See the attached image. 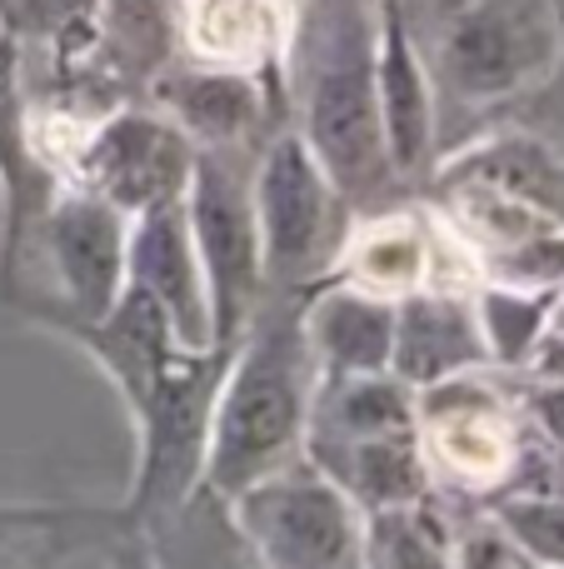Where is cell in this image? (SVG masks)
<instances>
[{"mask_svg": "<svg viewBox=\"0 0 564 569\" xmlns=\"http://www.w3.org/2000/svg\"><path fill=\"white\" fill-rule=\"evenodd\" d=\"M310 345L300 315H270L245 345H230L215 405H210V445L200 480L215 495H235L250 480L280 470L300 455L310 410Z\"/></svg>", "mask_w": 564, "mask_h": 569, "instance_id": "6da1fadb", "label": "cell"}, {"mask_svg": "<svg viewBox=\"0 0 564 569\" xmlns=\"http://www.w3.org/2000/svg\"><path fill=\"white\" fill-rule=\"evenodd\" d=\"M420 56L455 96L505 100L560 66V0H430Z\"/></svg>", "mask_w": 564, "mask_h": 569, "instance_id": "7a4b0ae2", "label": "cell"}, {"mask_svg": "<svg viewBox=\"0 0 564 569\" xmlns=\"http://www.w3.org/2000/svg\"><path fill=\"white\" fill-rule=\"evenodd\" d=\"M230 520L255 560L275 569L360 565L365 515L330 475H320L300 455L230 495Z\"/></svg>", "mask_w": 564, "mask_h": 569, "instance_id": "3957f363", "label": "cell"}, {"mask_svg": "<svg viewBox=\"0 0 564 569\" xmlns=\"http://www.w3.org/2000/svg\"><path fill=\"white\" fill-rule=\"evenodd\" d=\"M225 360H230V345L175 350V360L155 380L150 400L135 410L140 470H135V495H130V515L155 520L160 510H175L195 490L200 475H205L210 405H215Z\"/></svg>", "mask_w": 564, "mask_h": 569, "instance_id": "277c9868", "label": "cell"}, {"mask_svg": "<svg viewBox=\"0 0 564 569\" xmlns=\"http://www.w3.org/2000/svg\"><path fill=\"white\" fill-rule=\"evenodd\" d=\"M185 220H190L200 270H205L215 345H235L245 335V325L260 315L265 266H260L255 200L245 196L240 176L215 150L195 146V170H190V186H185Z\"/></svg>", "mask_w": 564, "mask_h": 569, "instance_id": "5b68a950", "label": "cell"}, {"mask_svg": "<svg viewBox=\"0 0 564 569\" xmlns=\"http://www.w3.org/2000/svg\"><path fill=\"white\" fill-rule=\"evenodd\" d=\"M255 230H260V266L265 280H300L310 270H320L335 256L340 240V196L330 186V176L320 170L315 150L305 146V136H280L265 146L255 180Z\"/></svg>", "mask_w": 564, "mask_h": 569, "instance_id": "8992f818", "label": "cell"}, {"mask_svg": "<svg viewBox=\"0 0 564 569\" xmlns=\"http://www.w3.org/2000/svg\"><path fill=\"white\" fill-rule=\"evenodd\" d=\"M305 146L315 150L320 170L340 196H365L385 186L390 150L375 100V50L360 30H350L345 46L320 66L305 100Z\"/></svg>", "mask_w": 564, "mask_h": 569, "instance_id": "52a82bcc", "label": "cell"}, {"mask_svg": "<svg viewBox=\"0 0 564 569\" xmlns=\"http://www.w3.org/2000/svg\"><path fill=\"white\" fill-rule=\"evenodd\" d=\"M85 170L100 200H110L120 216H140V210L185 200L195 146L155 116H115L90 140Z\"/></svg>", "mask_w": 564, "mask_h": 569, "instance_id": "ba28073f", "label": "cell"}, {"mask_svg": "<svg viewBox=\"0 0 564 569\" xmlns=\"http://www.w3.org/2000/svg\"><path fill=\"white\" fill-rule=\"evenodd\" d=\"M125 280H135L140 290L160 300L180 350H210L215 345L205 270H200L195 240H190L185 200L140 210L135 230L125 236Z\"/></svg>", "mask_w": 564, "mask_h": 569, "instance_id": "9c48e42d", "label": "cell"}, {"mask_svg": "<svg viewBox=\"0 0 564 569\" xmlns=\"http://www.w3.org/2000/svg\"><path fill=\"white\" fill-rule=\"evenodd\" d=\"M46 250L70 295V325H95L125 290V216L100 196H70L40 216Z\"/></svg>", "mask_w": 564, "mask_h": 569, "instance_id": "30bf717a", "label": "cell"}, {"mask_svg": "<svg viewBox=\"0 0 564 569\" xmlns=\"http://www.w3.org/2000/svg\"><path fill=\"white\" fill-rule=\"evenodd\" d=\"M490 360L480 315L465 300L415 290L395 305V340H390V370L410 390H435L455 375Z\"/></svg>", "mask_w": 564, "mask_h": 569, "instance_id": "8fae6325", "label": "cell"}, {"mask_svg": "<svg viewBox=\"0 0 564 569\" xmlns=\"http://www.w3.org/2000/svg\"><path fill=\"white\" fill-rule=\"evenodd\" d=\"M75 335L110 370V380L120 385L130 415L150 400L155 380L165 375V365L175 360V350H180L160 300L150 290H140L135 280H125V290L115 295V305H110L95 325H75Z\"/></svg>", "mask_w": 564, "mask_h": 569, "instance_id": "7c38bea8", "label": "cell"}, {"mask_svg": "<svg viewBox=\"0 0 564 569\" xmlns=\"http://www.w3.org/2000/svg\"><path fill=\"white\" fill-rule=\"evenodd\" d=\"M375 100L385 150L395 170H415L435 136V106H430V70L415 36L405 26V0L380 10V46H375Z\"/></svg>", "mask_w": 564, "mask_h": 569, "instance_id": "4fadbf2b", "label": "cell"}, {"mask_svg": "<svg viewBox=\"0 0 564 569\" xmlns=\"http://www.w3.org/2000/svg\"><path fill=\"white\" fill-rule=\"evenodd\" d=\"M300 330L320 370H390L395 305L355 284H330L300 310Z\"/></svg>", "mask_w": 564, "mask_h": 569, "instance_id": "5bb4252c", "label": "cell"}, {"mask_svg": "<svg viewBox=\"0 0 564 569\" xmlns=\"http://www.w3.org/2000/svg\"><path fill=\"white\" fill-rule=\"evenodd\" d=\"M445 186H475L564 226V156L535 136H495L445 166Z\"/></svg>", "mask_w": 564, "mask_h": 569, "instance_id": "9a60e30c", "label": "cell"}, {"mask_svg": "<svg viewBox=\"0 0 564 569\" xmlns=\"http://www.w3.org/2000/svg\"><path fill=\"white\" fill-rule=\"evenodd\" d=\"M0 186H6V250H0V280L10 284L16 276L26 230L46 216L50 186L40 176L36 156L26 146V116H20V90H16V40L0 30Z\"/></svg>", "mask_w": 564, "mask_h": 569, "instance_id": "2e32d148", "label": "cell"}, {"mask_svg": "<svg viewBox=\"0 0 564 569\" xmlns=\"http://www.w3.org/2000/svg\"><path fill=\"white\" fill-rule=\"evenodd\" d=\"M165 96L175 106L180 126L205 146H240L260 126V90L240 70H190V76L170 80Z\"/></svg>", "mask_w": 564, "mask_h": 569, "instance_id": "e0dca14e", "label": "cell"}, {"mask_svg": "<svg viewBox=\"0 0 564 569\" xmlns=\"http://www.w3.org/2000/svg\"><path fill=\"white\" fill-rule=\"evenodd\" d=\"M360 565H385V569L455 565V535H450L445 515H440L425 495L395 500V505H375V510H365Z\"/></svg>", "mask_w": 564, "mask_h": 569, "instance_id": "ac0fdd59", "label": "cell"}, {"mask_svg": "<svg viewBox=\"0 0 564 569\" xmlns=\"http://www.w3.org/2000/svg\"><path fill=\"white\" fill-rule=\"evenodd\" d=\"M555 300L560 284H525V290H490L485 300L475 305L480 330H485V345L495 360L505 365H525L535 355L545 325L555 320Z\"/></svg>", "mask_w": 564, "mask_h": 569, "instance_id": "d6986e66", "label": "cell"}, {"mask_svg": "<svg viewBox=\"0 0 564 569\" xmlns=\"http://www.w3.org/2000/svg\"><path fill=\"white\" fill-rule=\"evenodd\" d=\"M105 40L130 70L165 66L175 46V0H105Z\"/></svg>", "mask_w": 564, "mask_h": 569, "instance_id": "ffe728a7", "label": "cell"}, {"mask_svg": "<svg viewBox=\"0 0 564 569\" xmlns=\"http://www.w3.org/2000/svg\"><path fill=\"white\" fill-rule=\"evenodd\" d=\"M495 520L535 565H564V495H505Z\"/></svg>", "mask_w": 564, "mask_h": 569, "instance_id": "44dd1931", "label": "cell"}, {"mask_svg": "<svg viewBox=\"0 0 564 569\" xmlns=\"http://www.w3.org/2000/svg\"><path fill=\"white\" fill-rule=\"evenodd\" d=\"M455 565H470V569H535V560L520 550V540L500 520H485V525H475V530L460 535Z\"/></svg>", "mask_w": 564, "mask_h": 569, "instance_id": "7402d4cb", "label": "cell"}, {"mask_svg": "<svg viewBox=\"0 0 564 569\" xmlns=\"http://www.w3.org/2000/svg\"><path fill=\"white\" fill-rule=\"evenodd\" d=\"M95 0H30V20L46 30H66V26H80L90 16Z\"/></svg>", "mask_w": 564, "mask_h": 569, "instance_id": "603a6c76", "label": "cell"}, {"mask_svg": "<svg viewBox=\"0 0 564 569\" xmlns=\"http://www.w3.org/2000/svg\"><path fill=\"white\" fill-rule=\"evenodd\" d=\"M385 6H400V0H385Z\"/></svg>", "mask_w": 564, "mask_h": 569, "instance_id": "cb8c5ba5", "label": "cell"}]
</instances>
